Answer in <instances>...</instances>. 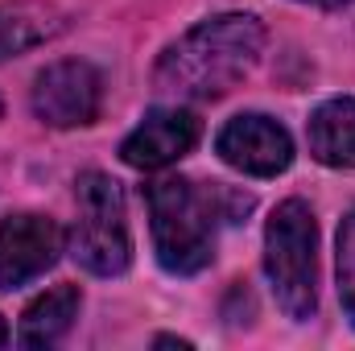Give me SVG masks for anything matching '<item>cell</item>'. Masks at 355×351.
Listing matches in <instances>:
<instances>
[{"label":"cell","mask_w":355,"mask_h":351,"mask_svg":"<svg viewBox=\"0 0 355 351\" xmlns=\"http://www.w3.org/2000/svg\"><path fill=\"white\" fill-rule=\"evenodd\" d=\"M8 343V327H4V318H0V348Z\"/></svg>","instance_id":"9a60e30c"},{"label":"cell","mask_w":355,"mask_h":351,"mask_svg":"<svg viewBox=\"0 0 355 351\" xmlns=\"http://www.w3.org/2000/svg\"><path fill=\"white\" fill-rule=\"evenodd\" d=\"M252 207L248 194H232L227 186H202L190 178H162L149 186V219L153 248L166 273L190 277L215 257L219 223L244 215Z\"/></svg>","instance_id":"7a4b0ae2"},{"label":"cell","mask_w":355,"mask_h":351,"mask_svg":"<svg viewBox=\"0 0 355 351\" xmlns=\"http://www.w3.org/2000/svg\"><path fill=\"white\" fill-rule=\"evenodd\" d=\"M58 29H62V12L50 8V4H33V0L0 4V62L42 46Z\"/></svg>","instance_id":"8fae6325"},{"label":"cell","mask_w":355,"mask_h":351,"mask_svg":"<svg viewBox=\"0 0 355 351\" xmlns=\"http://www.w3.org/2000/svg\"><path fill=\"white\" fill-rule=\"evenodd\" d=\"M265 273L277 306L306 323L318 310V223L302 198H285L265 228Z\"/></svg>","instance_id":"3957f363"},{"label":"cell","mask_w":355,"mask_h":351,"mask_svg":"<svg viewBox=\"0 0 355 351\" xmlns=\"http://www.w3.org/2000/svg\"><path fill=\"white\" fill-rule=\"evenodd\" d=\"M198 145V116L186 108H153L120 145L132 170H166Z\"/></svg>","instance_id":"ba28073f"},{"label":"cell","mask_w":355,"mask_h":351,"mask_svg":"<svg viewBox=\"0 0 355 351\" xmlns=\"http://www.w3.org/2000/svg\"><path fill=\"white\" fill-rule=\"evenodd\" d=\"M62 257V228L46 215L0 219V289H21Z\"/></svg>","instance_id":"52a82bcc"},{"label":"cell","mask_w":355,"mask_h":351,"mask_svg":"<svg viewBox=\"0 0 355 351\" xmlns=\"http://www.w3.org/2000/svg\"><path fill=\"white\" fill-rule=\"evenodd\" d=\"M310 153L322 166L355 170V99H327L310 116Z\"/></svg>","instance_id":"30bf717a"},{"label":"cell","mask_w":355,"mask_h":351,"mask_svg":"<svg viewBox=\"0 0 355 351\" xmlns=\"http://www.w3.org/2000/svg\"><path fill=\"white\" fill-rule=\"evenodd\" d=\"M215 149L232 170L252 178H277L293 162V137L272 116H261V112H244V116L227 120Z\"/></svg>","instance_id":"8992f818"},{"label":"cell","mask_w":355,"mask_h":351,"mask_svg":"<svg viewBox=\"0 0 355 351\" xmlns=\"http://www.w3.org/2000/svg\"><path fill=\"white\" fill-rule=\"evenodd\" d=\"M265 50V25L248 12L198 21L157 58L153 87L174 99H219L236 87Z\"/></svg>","instance_id":"6da1fadb"},{"label":"cell","mask_w":355,"mask_h":351,"mask_svg":"<svg viewBox=\"0 0 355 351\" xmlns=\"http://www.w3.org/2000/svg\"><path fill=\"white\" fill-rule=\"evenodd\" d=\"M153 343H157V348H190V339H174V335H157Z\"/></svg>","instance_id":"4fadbf2b"},{"label":"cell","mask_w":355,"mask_h":351,"mask_svg":"<svg viewBox=\"0 0 355 351\" xmlns=\"http://www.w3.org/2000/svg\"><path fill=\"white\" fill-rule=\"evenodd\" d=\"M302 4H322V8H335V4H347V0H302Z\"/></svg>","instance_id":"5bb4252c"},{"label":"cell","mask_w":355,"mask_h":351,"mask_svg":"<svg viewBox=\"0 0 355 351\" xmlns=\"http://www.w3.org/2000/svg\"><path fill=\"white\" fill-rule=\"evenodd\" d=\"M335 268H339V298H343V310L355 323V211L343 219L339 228V257H335Z\"/></svg>","instance_id":"7c38bea8"},{"label":"cell","mask_w":355,"mask_h":351,"mask_svg":"<svg viewBox=\"0 0 355 351\" xmlns=\"http://www.w3.org/2000/svg\"><path fill=\"white\" fill-rule=\"evenodd\" d=\"M79 306H83L79 285H54V289H46L21 314V331H17L21 348H54L71 331V323L79 318Z\"/></svg>","instance_id":"9c48e42d"},{"label":"cell","mask_w":355,"mask_h":351,"mask_svg":"<svg viewBox=\"0 0 355 351\" xmlns=\"http://www.w3.org/2000/svg\"><path fill=\"white\" fill-rule=\"evenodd\" d=\"M75 203H79V219L71 232V257L95 277L124 273L132 261V236H128L120 182L99 170H87L75 182Z\"/></svg>","instance_id":"277c9868"},{"label":"cell","mask_w":355,"mask_h":351,"mask_svg":"<svg viewBox=\"0 0 355 351\" xmlns=\"http://www.w3.org/2000/svg\"><path fill=\"white\" fill-rule=\"evenodd\" d=\"M103 103V79L83 58L50 62L33 79V112L50 128H79L99 116Z\"/></svg>","instance_id":"5b68a950"}]
</instances>
